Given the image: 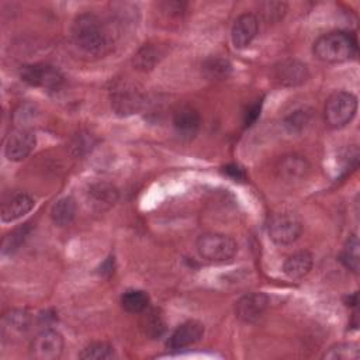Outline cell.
<instances>
[{"label":"cell","instance_id":"30","mask_svg":"<svg viewBox=\"0 0 360 360\" xmlns=\"http://www.w3.org/2000/svg\"><path fill=\"white\" fill-rule=\"evenodd\" d=\"M143 328H145V332L153 338L159 336L163 330V321L162 318L155 312H148V315L145 316V322H143Z\"/></svg>","mask_w":360,"mask_h":360},{"label":"cell","instance_id":"20","mask_svg":"<svg viewBox=\"0 0 360 360\" xmlns=\"http://www.w3.org/2000/svg\"><path fill=\"white\" fill-rule=\"evenodd\" d=\"M202 73L210 80H222L226 79L231 73V62L226 58L221 56H210L207 58L202 65Z\"/></svg>","mask_w":360,"mask_h":360},{"label":"cell","instance_id":"8","mask_svg":"<svg viewBox=\"0 0 360 360\" xmlns=\"http://www.w3.org/2000/svg\"><path fill=\"white\" fill-rule=\"evenodd\" d=\"M270 300L263 292H248L235 302V315L245 323H253L267 311Z\"/></svg>","mask_w":360,"mask_h":360},{"label":"cell","instance_id":"21","mask_svg":"<svg viewBox=\"0 0 360 360\" xmlns=\"http://www.w3.org/2000/svg\"><path fill=\"white\" fill-rule=\"evenodd\" d=\"M360 245H359V238L356 233L350 235L343 249L340 252V262L343 263V266L346 269H349L353 273H359V267H360V250H359Z\"/></svg>","mask_w":360,"mask_h":360},{"label":"cell","instance_id":"33","mask_svg":"<svg viewBox=\"0 0 360 360\" xmlns=\"http://www.w3.org/2000/svg\"><path fill=\"white\" fill-rule=\"evenodd\" d=\"M259 114H260V104L252 105V107L246 111V114H245V125H246V127H248V125H252V124L256 121V118L259 117Z\"/></svg>","mask_w":360,"mask_h":360},{"label":"cell","instance_id":"32","mask_svg":"<svg viewBox=\"0 0 360 360\" xmlns=\"http://www.w3.org/2000/svg\"><path fill=\"white\" fill-rule=\"evenodd\" d=\"M224 172H225L229 177H232L233 180H243V179H245L243 170H242L239 166H236V165H228V166H225V167H224Z\"/></svg>","mask_w":360,"mask_h":360},{"label":"cell","instance_id":"23","mask_svg":"<svg viewBox=\"0 0 360 360\" xmlns=\"http://www.w3.org/2000/svg\"><path fill=\"white\" fill-rule=\"evenodd\" d=\"M30 315L24 311H11L3 319V333L11 336V333H22L30 326Z\"/></svg>","mask_w":360,"mask_h":360},{"label":"cell","instance_id":"26","mask_svg":"<svg viewBox=\"0 0 360 360\" xmlns=\"http://www.w3.org/2000/svg\"><path fill=\"white\" fill-rule=\"evenodd\" d=\"M259 11L267 22H277L284 17V14L287 11V3H284V1H262V3H259Z\"/></svg>","mask_w":360,"mask_h":360},{"label":"cell","instance_id":"11","mask_svg":"<svg viewBox=\"0 0 360 360\" xmlns=\"http://www.w3.org/2000/svg\"><path fill=\"white\" fill-rule=\"evenodd\" d=\"M204 335V325L200 321H186L176 328V330L167 339V347L172 350H180L197 343Z\"/></svg>","mask_w":360,"mask_h":360},{"label":"cell","instance_id":"10","mask_svg":"<svg viewBox=\"0 0 360 360\" xmlns=\"http://www.w3.org/2000/svg\"><path fill=\"white\" fill-rule=\"evenodd\" d=\"M309 77L307 65L298 59H284L274 66V79L285 87H295L305 83Z\"/></svg>","mask_w":360,"mask_h":360},{"label":"cell","instance_id":"27","mask_svg":"<svg viewBox=\"0 0 360 360\" xmlns=\"http://www.w3.org/2000/svg\"><path fill=\"white\" fill-rule=\"evenodd\" d=\"M158 62H159V51L152 45L142 46L134 56V65L142 70L152 69Z\"/></svg>","mask_w":360,"mask_h":360},{"label":"cell","instance_id":"15","mask_svg":"<svg viewBox=\"0 0 360 360\" xmlns=\"http://www.w3.org/2000/svg\"><path fill=\"white\" fill-rule=\"evenodd\" d=\"M34 204V198L30 194L15 193L1 205L0 218L3 222H13L28 214L32 210Z\"/></svg>","mask_w":360,"mask_h":360},{"label":"cell","instance_id":"18","mask_svg":"<svg viewBox=\"0 0 360 360\" xmlns=\"http://www.w3.org/2000/svg\"><path fill=\"white\" fill-rule=\"evenodd\" d=\"M277 170L280 177L288 181H297V180H302L308 174L309 165L302 156L288 155L280 160Z\"/></svg>","mask_w":360,"mask_h":360},{"label":"cell","instance_id":"2","mask_svg":"<svg viewBox=\"0 0 360 360\" xmlns=\"http://www.w3.org/2000/svg\"><path fill=\"white\" fill-rule=\"evenodd\" d=\"M312 52L326 63L346 62L357 55V39L350 32L330 31L315 39Z\"/></svg>","mask_w":360,"mask_h":360},{"label":"cell","instance_id":"9","mask_svg":"<svg viewBox=\"0 0 360 360\" xmlns=\"http://www.w3.org/2000/svg\"><path fill=\"white\" fill-rule=\"evenodd\" d=\"M35 146V135L28 128H15L10 132L4 143V155L10 162L25 159Z\"/></svg>","mask_w":360,"mask_h":360},{"label":"cell","instance_id":"24","mask_svg":"<svg viewBox=\"0 0 360 360\" xmlns=\"http://www.w3.org/2000/svg\"><path fill=\"white\" fill-rule=\"evenodd\" d=\"M112 357H115L114 347L107 342H93L79 353L82 360H110Z\"/></svg>","mask_w":360,"mask_h":360},{"label":"cell","instance_id":"7","mask_svg":"<svg viewBox=\"0 0 360 360\" xmlns=\"http://www.w3.org/2000/svg\"><path fill=\"white\" fill-rule=\"evenodd\" d=\"M63 336L53 329H45L35 335L30 345V356L37 360H56L63 352Z\"/></svg>","mask_w":360,"mask_h":360},{"label":"cell","instance_id":"31","mask_svg":"<svg viewBox=\"0 0 360 360\" xmlns=\"http://www.w3.org/2000/svg\"><path fill=\"white\" fill-rule=\"evenodd\" d=\"M91 145H93L91 136H89V134H79L75 136V139L72 142V149L75 153L82 155V153L90 150Z\"/></svg>","mask_w":360,"mask_h":360},{"label":"cell","instance_id":"12","mask_svg":"<svg viewBox=\"0 0 360 360\" xmlns=\"http://www.w3.org/2000/svg\"><path fill=\"white\" fill-rule=\"evenodd\" d=\"M259 30V20L255 14L252 13H245L240 14L233 25H232V31H231V38H232V44L235 45V48H246L256 37Z\"/></svg>","mask_w":360,"mask_h":360},{"label":"cell","instance_id":"4","mask_svg":"<svg viewBox=\"0 0 360 360\" xmlns=\"http://www.w3.org/2000/svg\"><path fill=\"white\" fill-rule=\"evenodd\" d=\"M357 97L350 91H335L325 104V122L333 129L346 127L356 115Z\"/></svg>","mask_w":360,"mask_h":360},{"label":"cell","instance_id":"29","mask_svg":"<svg viewBox=\"0 0 360 360\" xmlns=\"http://www.w3.org/2000/svg\"><path fill=\"white\" fill-rule=\"evenodd\" d=\"M28 235V224L14 229L13 232H10L4 240H3V245H1V252L3 255H7V253H13L15 249L20 248V245L24 242L25 236Z\"/></svg>","mask_w":360,"mask_h":360},{"label":"cell","instance_id":"14","mask_svg":"<svg viewBox=\"0 0 360 360\" xmlns=\"http://www.w3.org/2000/svg\"><path fill=\"white\" fill-rule=\"evenodd\" d=\"M111 105L114 111L120 115H128L138 111L142 105V97L141 94L129 86H122L114 90V94L111 97Z\"/></svg>","mask_w":360,"mask_h":360},{"label":"cell","instance_id":"13","mask_svg":"<svg viewBox=\"0 0 360 360\" xmlns=\"http://www.w3.org/2000/svg\"><path fill=\"white\" fill-rule=\"evenodd\" d=\"M201 125V117L198 111L190 105L177 108L173 114V127L176 134L183 139H191L195 136Z\"/></svg>","mask_w":360,"mask_h":360},{"label":"cell","instance_id":"17","mask_svg":"<svg viewBox=\"0 0 360 360\" xmlns=\"http://www.w3.org/2000/svg\"><path fill=\"white\" fill-rule=\"evenodd\" d=\"M87 194H89L90 204L96 210H101V211L112 207L120 197L117 187L110 183H94L89 187Z\"/></svg>","mask_w":360,"mask_h":360},{"label":"cell","instance_id":"1","mask_svg":"<svg viewBox=\"0 0 360 360\" xmlns=\"http://www.w3.org/2000/svg\"><path fill=\"white\" fill-rule=\"evenodd\" d=\"M70 35L75 45L89 56H104L111 49V38L101 20L93 13L79 14L72 24Z\"/></svg>","mask_w":360,"mask_h":360},{"label":"cell","instance_id":"3","mask_svg":"<svg viewBox=\"0 0 360 360\" xmlns=\"http://www.w3.org/2000/svg\"><path fill=\"white\" fill-rule=\"evenodd\" d=\"M195 248L200 257L210 263L231 262L238 252V243L235 239L219 232H207L200 235Z\"/></svg>","mask_w":360,"mask_h":360},{"label":"cell","instance_id":"5","mask_svg":"<svg viewBox=\"0 0 360 360\" xmlns=\"http://www.w3.org/2000/svg\"><path fill=\"white\" fill-rule=\"evenodd\" d=\"M267 232L274 243L290 245L301 236L302 222L291 212L274 214L267 224Z\"/></svg>","mask_w":360,"mask_h":360},{"label":"cell","instance_id":"19","mask_svg":"<svg viewBox=\"0 0 360 360\" xmlns=\"http://www.w3.org/2000/svg\"><path fill=\"white\" fill-rule=\"evenodd\" d=\"M76 215V201L73 197H62L59 198L51 208V218L55 225L66 226L69 225Z\"/></svg>","mask_w":360,"mask_h":360},{"label":"cell","instance_id":"16","mask_svg":"<svg viewBox=\"0 0 360 360\" xmlns=\"http://www.w3.org/2000/svg\"><path fill=\"white\" fill-rule=\"evenodd\" d=\"M312 264V255L307 250H300L285 259L283 264V271L291 280H301L311 271Z\"/></svg>","mask_w":360,"mask_h":360},{"label":"cell","instance_id":"25","mask_svg":"<svg viewBox=\"0 0 360 360\" xmlns=\"http://www.w3.org/2000/svg\"><path fill=\"white\" fill-rule=\"evenodd\" d=\"M323 357L329 360H354L359 357V346L356 343H338L332 346Z\"/></svg>","mask_w":360,"mask_h":360},{"label":"cell","instance_id":"6","mask_svg":"<svg viewBox=\"0 0 360 360\" xmlns=\"http://www.w3.org/2000/svg\"><path fill=\"white\" fill-rule=\"evenodd\" d=\"M20 77L22 82L31 86L46 90H58L63 83V75L60 70L48 63H32L22 66L20 70Z\"/></svg>","mask_w":360,"mask_h":360},{"label":"cell","instance_id":"28","mask_svg":"<svg viewBox=\"0 0 360 360\" xmlns=\"http://www.w3.org/2000/svg\"><path fill=\"white\" fill-rule=\"evenodd\" d=\"M311 120V110L300 108L285 117L284 125L290 132H301Z\"/></svg>","mask_w":360,"mask_h":360},{"label":"cell","instance_id":"22","mask_svg":"<svg viewBox=\"0 0 360 360\" xmlns=\"http://www.w3.org/2000/svg\"><path fill=\"white\" fill-rule=\"evenodd\" d=\"M149 305V297L142 290H127L121 297V307L129 314H141Z\"/></svg>","mask_w":360,"mask_h":360}]
</instances>
